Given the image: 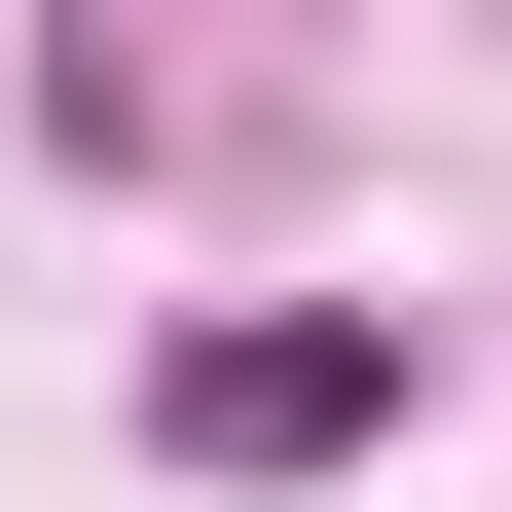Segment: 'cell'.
<instances>
[{"mask_svg": "<svg viewBox=\"0 0 512 512\" xmlns=\"http://www.w3.org/2000/svg\"><path fill=\"white\" fill-rule=\"evenodd\" d=\"M403 366H439L403 293H293V330H183L147 439H183V476H330V439H403Z\"/></svg>", "mask_w": 512, "mask_h": 512, "instance_id": "obj_1", "label": "cell"}]
</instances>
